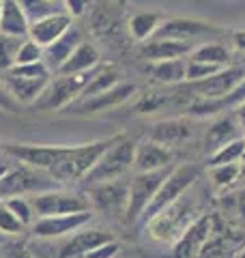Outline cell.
<instances>
[{"label":"cell","mask_w":245,"mask_h":258,"mask_svg":"<svg viewBox=\"0 0 245 258\" xmlns=\"http://www.w3.org/2000/svg\"><path fill=\"white\" fill-rule=\"evenodd\" d=\"M116 140V136L101 138L86 144H0V151L11 159H18L30 168L47 172L54 181L76 183L93 170L103 151Z\"/></svg>","instance_id":"cell-1"},{"label":"cell","mask_w":245,"mask_h":258,"mask_svg":"<svg viewBox=\"0 0 245 258\" xmlns=\"http://www.w3.org/2000/svg\"><path fill=\"white\" fill-rule=\"evenodd\" d=\"M200 217L198 200L190 194H183L178 200L166 209H161L157 215L146 220V237L153 243H163V245H174L178 237L190 228V226Z\"/></svg>","instance_id":"cell-2"},{"label":"cell","mask_w":245,"mask_h":258,"mask_svg":"<svg viewBox=\"0 0 245 258\" xmlns=\"http://www.w3.org/2000/svg\"><path fill=\"white\" fill-rule=\"evenodd\" d=\"M134 155H136V142H132L127 136H116L103 155L97 159L93 170L84 176L88 185L103 183V181H114L122 179L129 168H134Z\"/></svg>","instance_id":"cell-3"},{"label":"cell","mask_w":245,"mask_h":258,"mask_svg":"<svg viewBox=\"0 0 245 258\" xmlns=\"http://www.w3.org/2000/svg\"><path fill=\"white\" fill-rule=\"evenodd\" d=\"M91 76H93V71H88V74H76V76H58L56 74V78L50 80V84L45 86V91L41 93V97L32 103V106H35L39 112L67 110L80 97V93L84 91V86L88 84Z\"/></svg>","instance_id":"cell-4"},{"label":"cell","mask_w":245,"mask_h":258,"mask_svg":"<svg viewBox=\"0 0 245 258\" xmlns=\"http://www.w3.org/2000/svg\"><path fill=\"white\" fill-rule=\"evenodd\" d=\"M198 176H200V168L196 164H181V166L172 168V172L166 176V181L161 183V187L153 196L151 205L146 207L142 220H151V217L157 215L161 209H166L168 205H172L174 200L181 198L183 194H187L192 185L198 181Z\"/></svg>","instance_id":"cell-5"},{"label":"cell","mask_w":245,"mask_h":258,"mask_svg":"<svg viewBox=\"0 0 245 258\" xmlns=\"http://www.w3.org/2000/svg\"><path fill=\"white\" fill-rule=\"evenodd\" d=\"M174 166L161 168V170H151V172H138L132 181H129V191H127V209H125V220L132 224L138 222L144 215L146 207L151 205L153 196L166 181V176L172 172Z\"/></svg>","instance_id":"cell-6"},{"label":"cell","mask_w":245,"mask_h":258,"mask_svg":"<svg viewBox=\"0 0 245 258\" xmlns=\"http://www.w3.org/2000/svg\"><path fill=\"white\" fill-rule=\"evenodd\" d=\"M32 211L37 217H52V215H73L93 211V205L86 194L67 191V189H47L35 194L30 200Z\"/></svg>","instance_id":"cell-7"},{"label":"cell","mask_w":245,"mask_h":258,"mask_svg":"<svg viewBox=\"0 0 245 258\" xmlns=\"http://www.w3.org/2000/svg\"><path fill=\"white\" fill-rule=\"evenodd\" d=\"M226 32L211 22L190 20V18H172L163 20L153 39H176V41H211V39H222Z\"/></svg>","instance_id":"cell-8"},{"label":"cell","mask_w":245,"mask_h":258,"mask_svg":"<svg viewBox=\"0 0 245 258\" xmlns=\"http://www.w3.org/2000/svg\"><path fill=\"white\" fill-rule=\"evenodd\" d=\"M56 185H60L58 181H54L47 172H41L37 168H30L26 164H22L18 168L11 166L9 174L5 179H0V196H22L28 191H47L56 189Z\"/></svg>","instance_id":"cell-9"},{"label":"cell","mask_w":245,"mask_h":258,"mask_svg":"<svg viewBox=\"0 0 245 258\" xmlns=\"http://www.w3.org/2000/svg\"><path fill=\"white\" fill-rule=\"evenodd\" d=\"M127 191H129V181L114 179V181H103V183L91 185L86 196L91 200L93 209H97V211H101L110 217H118V215H125Z\"/></svg>","instance_id":"cell-10"},{"label":"cell","mask_w":245,"mask_h":258,"mask_svg":"<svg viewBox=\"0 0 245 258\" xmlns=\"http://www.w3.org/2000/svg\"><path fill=\"white\" fill-rule=\"evenodd\" d=\"M138 86L134 82H127L122 80L116 86H112L110 91H103L99 95H93V97H84V99H76L67 108V112L71 114H97V112H105L110 108H118L120 103H125L127 99H132L136 95Z\"/></svg>","instance_id":"cell-11"},{"label":"cell","mask_w":245,"mask_h":258,"mask_svg":"<svg viewBox=\"0 0 245 258\" xmlns=\"http://www.w3.org/2000/svg\"><path fill=\"white\" fill-rule=\"evenodd\" d=\"M93 220V211L84 213H73V215H52V217H37V222H32V235L37 239H58L67 237L71 232L88 226Z\"/></svg>","instance_id":"cell-12"},{"label":"cell","mask_w":245,"mask_h":258,"mask_svg":"<svg viewBox=\"0 0 245 258\" xmlns=\"http://www.w3.org/2000/svg\"><path fill=\"white\" fill-rule=\"evenodd\" d=\"M245 78V67L243 64H230V67L222 69L219 74L211 76L207 80L190 84L194 93L198 95V99H222L232 88Z\"/></svg>","instance_id":"cell-13"},{"label":"cell","mask_w":245,"mask_h":258,"mask_svg":"<svg viewBox=\"0 0 245 258\" xmlns=\"http://www.w3.org/2000/svg\"><path fill=\"white\" fill-rule=\"evenodd\" d=\"M108 241H114V235L110 230H105V228H88V226H84V228L73 232V235L58 247L56 258H84L91 249L108 243Z\"/></svg>","instance_id":"cell-14"},{"label":"cell","mask_w":245,"mask_h":258,"mask_svg":"<svg viewBox=\"0 0 245 258\" xmlns=\"http://www.w3.org/2000/svg\"><path fill=\"white\" fill-rule=\"evenodd\" d=\"M211 232H213V220L209 215H200L172 245L174 258H200L211 239Z\"/></svg>","instance_id":"cell-15"},{"label":"cell","mask_w":245,"mask_h":258,"mask_svg":"<svg viewBox=\"0 0 245 258\" xmlns=\"http://www.w3.org/2000/svg\"><path fill=\"white\" fill-rule=\"evenodd\" d=\"M73 26V18L65 11H56L52 15H45L41 20L30 22L28 28V39H32L35 43H39L41 47L54 43L58 37H63L65 32Z\"/></svg>","instance_id":"cell-16"},{"label":"cell","mask_w":245,"mask_h":258,"mask_svg":"<svg viewBox=\"0 0 245 258\" xmlns=\"http://www.w3.org/2000/svg\"><path fill=\"white\" fill-rule=\"evenodd\" d=\"M174 151L163 147L155 140H144L136 144V155H134V168L136 172H151L161 170V168L174 166Z\"/></svg>","instance_id":"cell-17"},{"label":"cell","mask_w":245,"mask_h":258,"mask_svg":"<svg viewBox=\"0 0 245 258\" xmlns=\"http://www.w3.org/2000/svg\"><path fill=\"white\" fill-rule=\"evenodd\" d=\"M194 41H176V39H151L140 47V56L146 62L187 58L196 50Z\"/></svg>","instance_id":"cell-18"},{"label":"cell","mask_w":245,"mask_h":258,"mask_svg":"<svg viewBox=\"0 0 245 258\" xmlns=\"http://www.w3.org/2000/svg\"><path fill=\"white\" fill-rule=\"evenodd\" d=\"M192 136H194V127L187 118H168L153 125L149 140H155L170 149V147H176V144L187 142Z\"/></svg>","instance_id":"cell-19"},{"label":"cell","mask_w":245,"mask_h":258,"mask_svg":"<svg viewBox=\"0 0 245 258\" xmlns=\"http://www.w3.org/2000/svg\"><path fill=\"white\" fill-rule=\"evenodd\" d=\"M82 41H84V39H82V32L76 28H69L63 37L56 39L54 43L45 45L43 47V62L47 64V69H50L52 74H58V69L65 64V60L69 58L71 52L76 50Z\"/></svg>","instance_id":"cell-20"},{"label":"cell","mask_w":245,"mask_h":258,"mask_svg":"<svg viewBox=\"0 0 245 258\" xmlns=\"http://www.w3.org/2000/svg\"><path fill=\"white\" fill-rule=\"evenodd\" d=\"M101 62V54L99 50L88 43V41H82L76 50L71 52V56L67 60H65V64L58 69V76H76V74H88V71H93L99 67Z\"/></svg>","instance_id":"cell-21"},{"label":"cell","mask_w":245,"mask_h":258,"mask_svg":"<svg viewBox=\"0 0 245 258\" xmlns=\"http://www.w3.org/2000/svg\"><path fill=\"white\" fill-rule=\"evenodd\" d=\"M30 20L26 18L18 0H3V13H0V32L13 37H28Z\"/></svg>","instance_id":"cell-22"},{"label":"cell","mask_w":245,"mask_h":258,"mask_svg":"<svg viewBox=\"0 0 245 258\" xmlns=\"http://www.w3.org/2000/svg\"><path fill=\"white\" fill-rule=\"evenodd\" d=\"M5 84L9 86V91L13 93V97L18 99L22 106H32L41 93L45 91V86L50 84V78H43V80H24V78H13L9 74H5Z\"/></svg>","instance_id":"cell-23"},{"label":"cell","mask_w":245,"mask_h":258,"mask_svg":"<svg viewBox=\"0 0 245 258\" xmlns=\"http://www.w3.org/2000/svg\"><path fill=\"white\" fill-rule=\"evenodd\" d=\"M161 22H163V15L159 11H138L129 18L127 28H129L132 39H136V41H140V43H146L155 37V32L161 26Z\"/></svg>","instance_id":"cell-24"},{"label":"cell","mask_w":245,"mask_h":258,"mask_svg":"<svg viewBox=\"0 0 245 258\" xmlns=\"http://www.w3.org/2000/svg\"><path fill=\"white\" fill-rule=\"evenodd\" d=\"M185 74H187V58L149 62V76L159 84H181L185 82Z\"/></svg>","instance_id":"cell-25"},{"label":"cell","mask_w":245,"mask_h":258,"mask_svg":"<svg viewBox=\"0 0 245 258\" xmlns=\"http://www.w3.org/2000/svg\"><path fill=\"white\" fill-rule=\"evenodd\" d=\"M118 82H122V74L114 67V64H105V67H97L93 69V76L88 80V84L84 86V91L80 93L78 99H84V97H93L99 95L103 91H110L112 86H116Z\"/></svg>","instance_id":"cell-26"},{"label":"cell","mask_w":245,"mask_h":258,"mask_svg":"<svg viewBox=\"0 0 245 258\" xmlns=\"http://www.w3.org/2000/svg\"><path fill=\"white\" fill-rule=\"evenodd\" d=\"M239 127H241L239 120L228 118V116L215 120V123L209 127V132H207V149L213 153L219 147H224V144L241 138V136H239Z\"/></svg>","instance_id":"cell-27"},{"label":"cell","mask_w":245,"mask_h":258,"mask_svg":"<svg viewBox=\"0 0 245 258\" xmlns=\"http://www.w3.org/2000/svg\"><path fill=\"white\" fill-rule=\"evenodd\" d=\"M190 58L198 60V62L217 64V67H230V64H232L230 50H228L224 43H219V41H204V43H200L190 54Z\"/></svg>","instance_id":"cell-28"},{"label":"cell","mask_w":245,"mask_h":258,"mask_svg":"<svg viewBox=\"0 0 245 258\" xmlns=\"http://www.w3.org/2000/svg\"><path fill=\"white\" fill-rule=\"evenodd\" d=\"M245 155V138H236L232 142L219 147L217 151H213L209 155V168L213 166H224V164H239Z\"/></svg>","instance_id":"cell-29"},{"label":"cell","mask_w":245,"mask_h":258,"mask_svg":"<svg viewBox=\"0 0 245 258\" xmlns=\"http://www.w3.org/2000/svg\"><path fill=\"white\" fill-rule=\"evenodd\" d=\"M24 39L26 37H13L0 32V69L3 71H9L15 64V56H18Z\"/></svg>","instance_id":"cell-30"},{"label":"cell","mask_w":245,"mask_h":258,"mask_svg":"<svg viewBox=\"0 0 245 258\" xmlns=\"http://www.w3.org/2000/svg\"><path fill=\"white\" fill-rule=\"evenodd\" d=\"M13 78H24V80H43V78H52V71L47 69V64L43 60L39 62H30V64H15L9 71H5Z\"/></svg>","instance_id":"cell-31"},{"label":"cell","mask_w":245,"mask_h":258,"mask_svg":"<svg viewBox=\"0 0 245 258\" xmlns=\"http://www.w3.org/2000/svg\"><path fill=\"white\" fill-rule=\"evenodd\" d=\"M222 69L226 67H217V64H209V62H198V60H192L187 56V74H185V82H200V80H207L211 76L219 74Z\"/></svg>","instance_id":"cell-32"},{"label":"cell","mask_w":245,"mask_h":258,"mask_svg":"<svg viewBox=\"0 0 245 258\" xmlns=\"http://www.w3.org/2000/svg\"><path fill=\"white\" fill-rule=\"evenodd\" d=\"M18 3L22 5V9L30 22L41 20L45 15H52L58 11L56 9V3H52V0H18Z\"/></svg>","instance_id":"cell-33"},{"label":"cell","mask_w":245,"mask_h":258,"mask_svg":"<svg viewBox=\"0 0 245 258\" xmlns=\"http://www.w3.org/2000/svg\"><path fill=\"white\" fill-rule=\"evenodd\" d=\"M211 179H213L215 187H230V185L241 179V168L239 164H224L211 168Z\"/></svg>","instance_id":"cell-34"},{"label":"cell","mask_w":245,"mask_h":258,"mask_svg":"<svg viewBox=\"0 0 245 258\" xmlns=\"http://www.w3.org/2000/svg\"><path fill=\"white\" fill-rule=\"evenodd\" d=\"M7 209L18 217V220L24 224V226H30L32 220H35V211H32V205H30V200L26 198H22V196H11V198H7Z\"/></svg>","instance_id":"cell-35"},{"label":"cell","mask_w":245,"mask_h":258,"mask_svg":"<svg viewBox=\"0 0 245 258\" xmlns=\"http://www.w3.org/2000/svg\"><path fill=\"white\" fill-rule=\"evenodd\" d=\"M39 60H43V47L26 37L20 45L18 56H15V64H30V62H39Z\"/></svg>","instance_id":"cell-36"},{"label":"cell","mask_w":245,"mask_h":258,"mask_svg":"<svg viewBox=\"0 0 245 258\" xmlns=\"http://www.w3.org/2000/svg\"><path fill=\"white\" fill-rule=\"evenodd\" d=\"M24 228L26 226L7 209L5 203H0V232L3 235H20V232H24Z\"/></svg>","instance_id":"cell-37"},{"label":"cell","mask_w":245,"mask_h":258,"mask_svg":"<svg viewBox=\"0 0 245 258\" xmlns=\"http://www.w3.org/2000/svg\"><path fill=\"white\" fill-rule=\"evenodd\" d=\"M20 106H22V103L13 97V93L9 91V86L5 84V80H0V110L9 112V114H18Z\"/></svg>","instance_id":"cell-38"},{"label":"cell","mask_w":245,"mask_h":258,"mask_svg":"<svg viewBox=\"0 0 245 258\" xmlns=\"http://www.w3.org/2000/svg\"><path fill=\"white\" fill-rule=\"evenodd\" d=\"M118 249H120V245H118V241L114 239V241H108V243L91 249V252H88L84 258H114L118 254Z\"/></svg>","instance_id":"cell-39"},{"label":"cell","mask_w":245,"mask_h":258,"mask_svg":"<svg viewBox=\"0 0 245 258\" xmlns=\"http://www.w3.org/2000/svg\"><path fill=\"white\" fill-rule=\"evenodd\" d=\"M63 3H65V13H69L71 18H80L88 7V0H63Z\"/></svg>","instance_id":"cell-40"},{"label":"cell","mask_w":245,"mask_h":258,"mask_svg":"<svg viewBox=\"0 0 245 258\" xmlns=\"http://www.w3.org/2000/svg\"><path fill=\"white\" fill-rule=\"evenodd\" d=\"M230 43L239 54L245 56V30H232L230 32Z\"/></svg>","instance_id":"cell-41"},{"label":"cell","mask_w":245,"mask_h":258,"mask_svg":"<svg viewBox=\"0 0 245 258\" xmlns=\"http://www.w3.org/2000/svg\"><path fill=\"white\" fill-rule=\"evenodd\" d=\"M236 211H239V215H241V220L245 222V191H241V194H236Z\"/></svg>","instance_id":"cell-42"},{"label":"cell","mask_w":245,"mask_h":258,"mask_svg":"<svg viewBox=\"0 0 245 258\" xmlns=\"http://www.w3.org/2000/svg\"><path fill=\"white\" fill-rule=\"evenodd\" d=\"M236 120H239V125L245 129V101L236 106Z\"/></svg>","instance_id":"cell-43"},{"label":"cell","mask_w":245,"mask_h":258,"mask_svg":"<svg viewBox=\"0 0 245 258\" xmlns=\"http://www.w3.org/2000/svg\"><path fill=\"white\" fill-rule=\"evenodd\" d=\"M9 170H11V164H3V161H0V179H5V176L9 174Z\"/></svg>","instance_id":"cell-44"},{"label":"cell","mask_w":245,"mask_h":258,"mask_svg":"<svg viewBox=\"0 0 245 258\" xmlns=\"http://www.w3.org/2000/svg\"><path fill=\"white\" fill-rule=\"evenodd\" d=\"M112 3L116 5V7H125V5H127V0H112Z\"/></svg>","instance_id":"cell-45"},{"label":"cell","mask_w":245,"mask_h":258,"mask_svg":"<svg viewBox=\"0 0 245 258\" xmlns=\"http://www.w3.org/2000/svg\"><path fill=\"white\" fill-rule=\"evenodd\" d=\"M239 258H245V247L241 249V256H239Z\"/></svg>","instance_id":"cell-46"},{"label":"cell","mask_w":245,"mask_h":258,"mask_svg":"<svg viewBox=\"0 0 245 258\" xmlns=\"http://www.w3.org/2000/svg\"><path fill=\"white\" fill-rule=\"evenodd\" d=\"M0 13H3V0H0Z\"/></svg>","instance_id":"cell-47"},{"label":"cell","mask_w":245,"mask_h":258,"mask_svg":"<svg viewBox=\"0 0 245 258\" xmlns=\"http://www.w3.org/2000/svg\"><path fill=\"white\" fill-rule=\"evenodd\" d=\"M52 3H58V0H52Z\"/></svg>","instance_id":"cell-48"}]
</instances>
